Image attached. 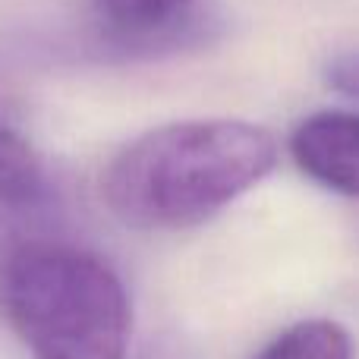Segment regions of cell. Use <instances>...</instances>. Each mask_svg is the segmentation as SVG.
Returning a JSON list of instances; mask_svg holds the SVG:
<instances>
[{"mask_svg":"<svg viewBox=\"0 0 359 359\" xmlns=\"http://www.w3.org/2000/svg\"><path fill=\"white\" fill-rule=\"evenodd\" d=\"M278 164L259 123L180 120L126 142L101 174V198L133 230H186L221 215Z\"/></svg>","mask_w":359,"mask_h":359,"instance_id":"obj_1","label":"cell"},{"mask_svg":"<svg viewBox=\"0 0 359 359\" xmlns=\"http://www.w3.org/2000/svg\"><path fill=\"white\" fill-rule=\"evenodd\" d=\"M0 306L32 359H126L133 306L101 255L29 243L0 268Z\"/></svg>","mask_w":359,"mask_h":359,"instance_id":"obj_2","label":"cell"},{"mask_svg":"<svg viewBox=\"0 0 359 359\" xmlns=\"http://www.w3.org/2000/svg\"><path fill=\"white\" fill-rule=\"evenodd\" d=\"M290 158L312 183L359 198V114L316 111L290 133Z\"/></svg>","mask_w":359,"mask_h":359,"instance_id":"obj_3","label":"cell"},{"mask_svg":"<svg viewBox=\"0 0 359 359\" xmlns=\"http://www.w3.org/2000/svg\"><path fill=\"white\" fill-rule=\"evenodd\" d=\"M123 44H177L198 0H92Z\"/></svg>","mask_w":359,"mask_h":359,"instance_id":"obj_4","label":"cell"},{"mask_svg":"<svg viewBox=\"0 0 359 359\" xmlns=\"http://www.w3.org/2000/svg\"><path fill=\"white\" fill-rule=\"evenodd\" d=\"M252 359H356V344L341 322L306 318L280 331Z\"/></svg>","mask_w":359,"mask_h":359,"instance_id":"obj_5","label":"cell"},{"mask_svg":"<svg viewBox=\"0 0 359 359\" xmlns=\"http://www.w3.org/2000/svg\"><path fill=\"white\" fill-rule=\"evenodd\" d=\"M48 180H44L41 158L13 126L0 120V205L25 208L44 198Z\"/></svg>","mask_w":359,"mask_h":359,"instance_id":"obj_6","label":"cell"},{"mask_svg":"<svg viewBox=\"0 0 359 359\" xmlns=\"http://www.w3.org/2000/svg\"><path fill=\"white\" fill-rule=\"evenodd\" d=\"M325 82L337 95H347V98L359 101V50H347V54H337L334 60H328Z\"/></svg>","mask_w":359,"mask_h":359,"instance_id":"obj_7","label":"cell"}]
</instances>
